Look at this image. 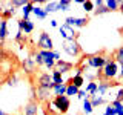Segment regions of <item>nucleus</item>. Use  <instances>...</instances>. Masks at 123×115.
<instances>
[{
	"label": "nucleus",
	"instance_id": "obj_1",
	"mask_svg": "<svg viewBox=\"0 0 123 115\" xmlns=\"http://www.w3.org/2000/svg\"><path fill=\"white\" fill-rule=\"evenodd\" d=\"M118 71H120V64L111 57L109 61L105 64V68L102 69V81H111V80H115L117 75H118Z\"/></svg>",
	"mask_w": 123,
	"mask_h": 115
},
{
	"label": "nucleus",
	"instance_id": "obj_2",
	"mask_svg": "<svg viewBox=\"0 0 123 115\" xmlns=\"http://www.w3.org/2000/svg\"><path fill=\"white\" fill-rule=\"evenodd\" d=\"M86 60H82L85 64H88V68L91 69H103L105 64L109 61V57H106L105 54H92V55H86Z\"/></svg>",
	"mask_w": 123,
	"mask_h": 115
},
{
	"label": "nucleus",
	"instance_id": "obj_3",
	"mask_svg": "<svg viewBox=\"0 0 123 115\" xmlns=\"http://www.w3.org/2000/svg\"><path fill=\"white\" fill-rule=\"evenodd\" d=\"M54 106H55L57 112L65 115L69 110V106H71V101H69V97H66V95H59V97H55L52 100Z\"/></svg>",
	"mask_w": 123,
	"mask_h": 115
},
{
	"label": "nucleus",
	"instance_id": "obj_4",
	"mask_svg": "<svg viewBox=\"0 0 123 115\" xmlns=\"http://www.w3.org/2000/svg\"><path fill=\"white\" fill-rule=\"evenodd\" d=\"M63 51L71 57H77L82 54V46L77 40H65L63 41Z\"/></svg>",
	"mask_w": 123,
	"mask_h": 115
},
{
	"label": "nucleus",
	"instance_id": "obj_5",
	"mask_svg": "<svg viewBox=\"0 0 123 115\" xmlns=\"http://www.w3.org/2000/svg\"><path fill=\"white\" fill-rule=\"evenodd\" d=\"M37 46L40 51H52L54 49V43H52V38L49 37L48 32H42L40 37L37 40Z\"/></svg>",
	"mask_w": 123,
	"mask_h": 115
},
{
	"label": "nucleus",
	"instance_id": "obj_6",
	"mask_svg": "<svg viewBox=\"0 0 123 115\" xmlns=\"http://www.w3.org/2000/svg\"><path fill=\"white\" fill-rule=\"evenodd\" d=\"M60 35L63 40H77V37H79V32H75V29L72 28V26L69 25H62L60 26Z\"/></svg>",
	"mask_w": 123,
	"mask_h": 115
},
{
	"label": "nucleus",
	"instance_id": "obj_7",
	"mask_svg": "<svg viewBox=\"0 0 123 115\" xmlns=\"http://www.w3.org/2000/svg\"><path fill=\"white\" fill-rule=\"evenodd\" d=\"M37 86L52 91V87L55 86V84L52 83V77L49 75L48 72H43V74H40V75H38V78H37Z\"/></svg>",
	"mask_w": 123,
	"mask_h": 115
},
{
	"label": "nucleus",
	"instance_id": "obj_8",
	"mask_svg": "<svg viewBox=\"0 0 123 115\" xmlns=\"http://www.w3.org/2000/svg\"><path fill=\"white\" fill-rule=\"evenodd\" d=\"M89 18L88 17H66L65 18V25H69V26H77V28H83V26L88 25Z\"/></svg>",
	"mask_w": 123,
	"mask_h": 115
},
{
	"label": "nucleus",
	"instance_id": "obj_9",
	"mask_svg": "<svg viewBox=\"0 0 123 115\" xmlns=\"http://www.w3.org/2000/svg\"><path fill=\"white\" fill-rule=\"evenodd\" d=\"M38 54L42 55L43 64L49 69H54L55 66V60H54V51H38Z\"/></svg>",
	"mask_w": 123,
	"mask_h": 115
},
{
	"label": "nucleus",
	"instance_id": "obj_10",
	"mask_svg": "<svg viewBox=\"0 0 123 115\" xmlns=\"http://www.w3.org/2000/svg\"><path fill=\"white\" fill-rule=\"evenodd\" d=\"M72 69V63H69V61H65V60H59L55 61V66H54V71L60 72L62 75L66 74V72H69Z\"/></svg>",
	"mask_w": 123,
	"mask_h": 115
},
{
	"label": "nucleus",
	"instance_id": "obj_11",
	"mask_svg": "<svg viewBox=\"0 0 123 115\" xmlns=\"http://www.w3.org/2000/svg\"><path fill=\"white\" fill-rule=\"evenodd\" d=\"M49 89H45V87H38L36 89V98H37V103H48L49 100Z\"/></svg>",
	"mask_w": 123,
	"mask_h": 115
},
{
	"label": "nucleus",
	"instance_id": "obj_12",
	"mask_svg": "<svg viewBox=\"0 0 123 115\" xmlns=\"http://www.w3.org/2000/svg\"><path fill=\"white\" fill-rule=\"evenodd\" d=\"M25 115H38V103L36 100H31L25 106Z\"/></svg>",
	"mask_w": 123,
	"mask_h": 115
},
{
	"label": "nucleus",
	"instance_id": "obj_13",
	"mask_svg": "<svg viewBox=\"0 0 123 115\" xmlns=\"http://www.w3.org/2000/svg\"><path fill=\"white\" fill-rule=\"evenodd\" d=\"M34 9V0H28L25 6L22 8V15H23V20H29V14L32 12Z\"/></svg>",
	"mask_w": 123,
	"mask_h": 115
},
{
	"label": "nucleus",
	"instance_id": "obj_14",
	"mask_svg": "<svg viewBox=\"0 0 123 115\" xmlns=\"http://www.w3.org/2000/svg\"><path fill=\"white\" fill-rule=\"evenodd\" d=\"M94 5L97 6L94 9V14L95 15H102V14H108V12H109L108 8L105 6V2H102V0H94Z\"/></svg>",
	"mask_w": 123,
	"mask_h": 115
},
{
	"label": "nucleus",
	"instance_id": "obj_15",
	"mask_svg": "<svg viewBox=\"0 0 123 115\" xmlns=\"http://www.w3.org/2000/svg\"><path fill=\"white\" fill-rule=\"evenodd\" d=\"M105 6L108 8L109 12H112V11H120L122 2L120 0H108V2H105Z\"/></svg>",
	"mask_w": 123,
	"mask_h": 115
},
{
	"label": "nucleus",
	"instance_id": "obj_16",
	"mask_svg": "<svg viewBox=\"0 0 123 115\" xmlns=\"http://www.w3.org/2000/svg\"><path fill=\"white\" fill-rule=\"evenodd\" d=\"M8 35V20L0 18V41H3Z\"/></svg>",
	"mask_w": 123,
	"mask_h": 115
},
{
	"label": "nucleus",
	"instance_id": "obj_17",
	"mask_svg": "<svg viewBox=\"0 0 123 115\" xmlns=\"http://www.w3.org/2000/svg\"><path fill=\"white\" fill-rule=\"evenodd\" d=\"M97 86H98V83L97 81H89L88 83V86H86V94H89V98L91 97H94V95H97Z\"/></svg>",
	"mask_w": 123,
	"mask_h": 115
},
{
	"label": "nucleus",
	"instance_id": "obj_18",
	"mask_svg": "<svg viewBox=\"0 0 123 115\" xmlns=\"http://www.w3.org/2000/svg\"><path fill=\"white\" fill-rule=\"evenodd\" d=\"M32 14L36 15L37 18H40V20H43V18H46V15H48V14H46V11H45V8H42V6H38V5H37V6L34 5Z\"/></svg>",
	"mask_w": 123,
	"mask_h": 115
},
{
	"label": "nucleus",
	"instance_id": "obj_19",
	"mask_svg": "<svg viewBox=\"0 0 123 115\" xmlns=\"http://www.w3.org/2000/svg\"><path fill=\"white\" fill-rule=\"evenodd\" d=\"M52 92L55 97H59V95H65L66 94V84H55V86L52 87Z\"/></svg>",
	"mask_w": 123,
	"mask_h": 115
},
{
	"label": "nucleus",
	"instance_id": "obj_20",
	"mask_svg": "<svg viewBox=\"0 0 123 115\" xmlns=\"http://www.w3.org/2000/svg\"><path fill=\"white\" fill-rule=\"evenodd\" d=\"M89 100H91V104H92V107H97V106H100V104H105V103H106V100L103 98V97H100V95H94V97H91Z\"/></svg>",
	"mask_w": 123,
	"mask_h": 115
},
{
	"label": "nucleus",
	"instance_id": "obj_21",
	"mask_svg": "<svg viewBox=\"0 0 123 115\" xmlns=\"http://www.w3.org/2000/svg\"><path fill=\"white\" fill-rule=\"evenodd\" d=\"M45 11H46V14L59 11V2H48V3H46V6H45Z\"/></svg>",
	"mask_w": 123,
	"mask_h": 115
},
{
	"label": "nucleus",
	"instance_id": "obj_22",
	"mask_svg": "<svg viewBox=\"0 0 123 115\" xmlns=\"http://www.w3.org/2000/svg\"><path fill=\"white\" fill-rule=\"evenodd\" d=\"M51 77H52V83H54V84H65V80H63V77H62L60 72L52 71Z\"/></svg>",
	"mask_w": 123,
	"mask_h": 115
},
{
	"label": "nucleus",
	"instance_id": "obj_23",
	"mask_svg": "<svg viewBox=\"0 0 123 115\" xmlns=\"http://www.w3.org/2000/svg\"><path fill=\"white\" fill-rule=\"evenodd\" d=\"M92 110H94V107H92V104H91V100L89 98H85L83 100V112L86 114V115H91Z\"/></svg>",
	"mask_w": 123,
	"mask_h": 115
},
{
	"label": "nucleus",
	"instance_id": "obj_24",
	"mask_svg": "<svg viewBox=\"0 0 123 115\" xmlns=\"http://www.w3.org/2000/svg\"><path fill=\"white\" fill-rule=\"evenodd\" d=\"M112 58L117 61L120 66H123V48H118L117 51L114 52V55H112Z\"/></svg>",
	"mask_w": 123,
	"mask_h": 115
},
{
	"label": "nucleus",
	"instance_id": "obj_25",
	"mask_svg": "<svg viewBox=\"0 0 123 115\" xmlns=\"http://www.w3.org/2000/svg\"><path fill=\"white\" fill-rule=\"evenodd\" d=\"M111 106L115 109L117 115H122L123 114V101H117V100H114V101H111Z\"/></svg>",
	"mask_w": 123,
	"mask_h": 115
},
{
	"label": "nucleus",
	"instance_id": "obj_26",
	"mask_svg": "<svg viewBox=\"0 0 123 115\" xmlns=\"http://www.w3.org/2000/svg\"><path fill=\"white\" fill-rule=\"evenodd\" d=\"M34 31V23L31 22V20H25V28H23L22 32L25 34V35H28V34H31Z\"/></svg>",
	"mask_w": 123,
	"mask_h": 115
},
{
	"label": "nucleus",
	"instance_id": "obj_27",
	"mask_svg": "<svg viewBox=\"0 0 123 115\" xmlns=\"http://www.w3.org/2000/svg\"><path fill=\"white\" fill-rule=\"evenodd\" d=\"M80 89H77L74 84H66V94H65V95H66V97H69V95H77Z\"/></svg>",
	"mask_w": 123,
	"mask_h": 115
},
{
	"label": "nucleus",
	"instance_id": "obj_28",
	"mask_svg": "<svg viewBox=\"0 0 123 115\" xmlns=\"http://www.w3.org/2000/svg\"><path fill=\"white\" fill-rule=\"evenodd\" d=\"M95 9V5L92 0H86V2H83V11H86V12H91V11Z\"/></svg>",
	"mask_w": 123,
	"mask_h": 115
},
{
	"label": "nucleus",
	"instance_id": "obj_29",
	"mask_svg": "<svg viewBox=\"0 0 123 115\" xmlns=\"http://www.w3.org/2000/svg\"><path fill=\"white\" fill-rule=\"evenodd\" d=\"M69 6H71V2L69 0H60L59 2V11H69Z\"/></svg>",
	"mask_w": 123,
	"mask_h": 115
},
{
	"label": "nucleus",
	"instance_id": "obj_30",
	"mask_svg": "<svg viewBox=\"0 0 123 115\" xmlns=\"http://www.w3.org/2000/svg\"><path fill=\"white\" fill-rule=\"evenodd\" d=\"M26 3H28L26 0H14V2H11V5H12L14 8H18V6H20V8H23V6L26 5Z\"/></svg>",
	"mask_w": 123,
	"mask_h": 115
},
{
	"label": "nucleus",
	"instance_id": "obj_31",
	"mask_svg": "<svg viewBox=\"0 0 123 115\" xmlns=\"http://www.w3.org/2000/svg\"><path fill=\"white\" fill-rule=\"evenodd\" d=\"M103 115H117V112H115V109L111 104H108L106 106V109H105V114Z\"/></svg>",
	"mask_w": 123,
	"mask_h": 115
},
{
	"label": "nucleus",
	"instance_id": "obj_32",
	"mask_svg": "<svg viewBox=\"0 0 123 115\" xmlns=\"http://www.w3.org/2000/svg\"><path fill=\"white\" fill-rule=\"evenodd\" d=\"M115 100L117 101H123V87H120L117 92V95H115Z\"/></svg>",
	"mask_w": 123,
	"mask_h": 115
},
{
	"label": "nucleus",
	"instance_id": "obj_33",
	"mask_svg": "<svg viewBox=\"0 0 123 115\" xmlns=\"http://www.w3.org/2000/svg\"><path fill=\"white\" fill-rule=\"evenodd\" d=\"M77 97H79L80 100H85V98H89V97H88V95H86V92H85V91H79V94H77Z\"/></svg>",
	"mask_w": 123,
	"mask_h": 115
},
{
	"label": "nucleus",
	"instance_id": "obj_34",
	"mask_svg": "<svg viewBox=\"0 0 123 115\" xmlns=\"http://www.w3.org/2000/svg\"><path fill=\"white\" fill-rule=\"evenodd\" d=\"M15 81H17V78H15V77H12V78L8 80V84H9V86H15V84H17Z\"/></svg>",
	"mask_w": 123,
	"mask_h": 115
},
{
	"label": "nucleus",
	"instance_id": "obj_35",
	"mask_svg": "<svg viewBox=\"0 0 123 115\" xmlns=\"http://www.w3.org/2000/svg\"><path fill=\"white\" fill-rule=\"evenodd\" d=\"M54 60H55V61H59V60H62V58H60V54L57 52V51H54Z\"/></svg>",
	"mask_w": 123,
	"mask_h": 115
},
{
	"label": "nucleus",
	"instance_id": "obj_36",
	"mask_svg": "<svg viewBox=\"0 0 123 115\" xmlns=\"http://www.w3.org/2000/svg\"><path fill=\"white\" fill-rule=\"evenodd\" d=\"M118 77L123 80V66H120V71H118Z\"/></svg>",
	"mask_w": 123,
	"mask_h": 115
},
{
	"label": "nucleus",
	"instance_id": "obj_37",
	"mask_svg": "<svg viewBox=\"0 0 123 115\" xmlns=\"http://www.w3.org/2000/svg\"><path fill=\"white\" fill-rule=\"evenodd\" d=\"M51 26H52V28H55V26H57V20H51Z\"/></svg>",
	"mask_w": 123,
	"mask_h": 115
},
{
	"label": "nucleus",
	"instance_id": "obj_38",
	"mask_svg": "<svg viewBox=\"0 0 123 115\" xmlns=\"http://www.w3.org/2000/svg\"><path fill=\"white\" fill-rule=\"evenodd\" d=\"M120 11H122V14H123V2H122V6H120Z\"/></svg>",
	"mask_w": 123,
	"mask_h": 115
},
{
	"label": "nucleus",
	"instance_id": "obj_39",
	"mask_svg": "<svg viewBox=\"0 0 123 115\" xmlns=\"http://www.w3.org/2000/svg\"><path fill=\"white\" fill-rule=\"evenodd\" d=\"M0 115H6V114H5V112H3V110H2V109H0Z\"/></svg>",
	"mask_w": 123,
	"mask_h": 115
},
{
	"label": "nucleus",
	"instance_id": "obj_40",
	"mask_svg": "<svg viewBox=\"0 0 123 115\" xmlns=\"http://www.w3.org/2000/svg\"><path fill=\"white\" fill-rule=\"evenodd\" d=\"M49 115H55V114H49Z\"/></svg>",
	"mask_w": 123,
	"mask_h": 115
},
{
	"label": "nucleus",
	"instance_id": "obj_41",
	"mask_svg": "<svg viewBox=\"0 0 123 115\" xmlns=\"http://www.w3.org/2000/svg\"><path fill=\"white\" fill-rule=\"evenodd\" d=\"M122 48H123V46H122Z\"/></svg>",
	"mask_w": 123,
	"mask_h": 115
},
{
	"label": "nucleus",
	"instance_id": "obj_42",
	"mask_svg": "<svg viewBox=\"0 0 123 115\" xmlns=\"http://www.w3.org/2000/svg\"><path fill=\"white\" fill-rule=\"evenodd\" d=\"M122 115H123V114H122Z\"/></svg>",
	"mask_w": 123,
	"mask_h": 115
}]
</instances>
